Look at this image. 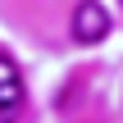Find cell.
<instances>
[{"mask_svg": "<svg viewBox=\"0 0 123 123\" xmlns=\"http://www.w3.org/2000/svg\"><path fill=\"white\" fill-rule=\"evenodd\" d=\"M105 32H110V9L100 0H82L73 9V41L96 46V41H105Z\"/></svg>", "mask_w": 123, "mask_h": 123, "instance_id": "cell-1", "label": "cell"}, {"mask_svg": "<svg viewBox=\"0 0 123 123\" xmlns=\"http://www.w3.org/2000/svg\"><path fill=\"white\" fill-rule=\"evenodd\" d=\"M18 114H23V78L0 55V123H14Z\"/></svg>", "mask_w": 123, "mask_h": 123, "instance_id": "cell-2", "label": "cell"}]
</instances>
